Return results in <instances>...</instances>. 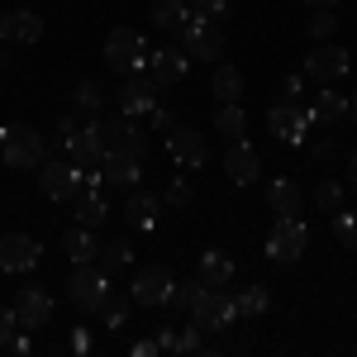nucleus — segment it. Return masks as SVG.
Instances as JSON below:
<instances>
[{"label": "nucleus", "mask_w": 357, "mask_h": 357, "mask_svg": "<svg viewBox=\"0 0 357 357\" xmlns=\"http://www.w3.org/2000/svg\"><path fill=\"white\" fill-rule=\"evenodd\" d=\"M0 162L15 167V172H33V167L48 162V138L29 124H10L0 129Z\"/></svg>", "instance_id": "obj_1"}, {"label": "nucleus", "mask_w": 357, "mask_h": 357, "mask_svg": "<svg viewBox=\"0 0 357 357\" xmlns=\"http://www.w3.org/2000/svg\"><path fill=\"white\" fill-rule=\"evenodd\" d=\"M67 301L82 314H100V305L110 301V272L96 262H77V272L67 276Z\"/></svg>", "instance_id": "obj_2"}, {"label": "nucleus", "mask_w": 357, "mask_h": 357, "mask_svg": "<svg viewBox=\"0 0 357 357\" xmlns=\"http://www.w3.org/2000/svg\"><path fill=\"white\" fill-rule=\"evenodd\" d=\"M305 248H310V229H305L301 215H276L272 234H267V257L272 262H296V257H305Z\"/></svg>", "instance_id": "obj_3"}, {"label": "nucleus", "mask_w": 357, "mask_h": 357, "mask_svg": "<svg viewBox=\"0 0 357 357\" xmlns=\"http://www.w3.org/2000/svg\"><path fill=\"white\" fill-rule=\"evenodd\" d=\"M105 62H110L114 72H143V67H148V43H143V33H138V29H114L110 38H105Z\"/></svg>", "instance_id": "obj_4"}, {"label": "nucleus", "mask_w": 357, "mask_h": 357, "mask_svg": "<svg viewBox=\"0 0 357 357\" xmlns=\"http://www.w3.org/2000/svg\"><path fill=\"white\" fill-rule=\"evenodd\" d=\"M181 48H186L191 57H200V62H220L224 57V29L215 24V20L191 15L186 29H181Z\"/></svg>", "instance_id": "obj_5"}, {"label": "nucleus", "mask_w": 357, "mask_h": 357, "mask_svg": "<svg viewBox=\"0 0 357 357\" xmlns=\"http://www.w3.org/2000/svg\"><path fill=\"white\" fill-rule=\"evenodd\" d=\"M348 67H353V57H348V48H338V43H319L314 53H305V77L319 82V86L343 82Z\"/></svg>", "instance_id": "obj_6"}, {"label": "nucleus", "mask_w": 357, "mask_h": 357, "mask_svg": "<svg viewBox=\"0 0 357 357\" xmlns=\"http://www.w3.org/2000/svg\"><path fill=\"white\" fill-rule=\"evenodd\" d=\"M191 319L200 324L205 333H220V329H229L234 319H238V305H234V296H224V291H200V301L191 305Z\"/></svg>", "instance_id": "obj_7"}, {"label": "nucleus", "mask_w": 357, "mask_h": 357, "mask_svg": "<svg viewBox=\"0 0 357 357\" xmlns=\"http://www.w3.org/2000/svg\"><path fill=\"white\" fill-rule=\"evenodd\" d=\"M38 181H43V191H48V200H77V191L86 186V167H77L72 158L67 162H48L38 167Z\"/></svg>", "instance_id": "obj_8"}, {"label": "nucleus", "mask_w": 357, "mask_h": 357, "mask_svg": "<svg viewBox=\"0 0 357 357\" xmlns=\"http://www.w3.org/2000/svg\"><path fill=\"white\" fill-rule=\"evenodd\" d=\"M172 267L167 262H153V267H143V272L134 276V286H129V296H134V305H148V310H162L167 296H172Z\"/></svg>", "instance_id": "obj_9"}, {"label": "nucleus", "mask_w": 357, "mask_h": 357, "mask_svg": "<svg viewBox=\"0 0 357 357\" xmlns=\"http://www.w3.org/2000/svg\"><path fill=\"white\" fill-rule=\"evenodd\" d=\"M167 153H172L176 167H191V172L210 162V143H205V134H200V129H186V124H172V129H167Z\"/></svg>", "instance_id": "obj_10"}, {"label": "nucleus", "mask_w": 357, "mask_h": 357, "mask_svg": "<svg viewBox=\"0 0 357 357\" xmlns=\"http://www.w3.org/2000/svg\"><path fill=\"white\" fill-rule=\"evenodd\" d=\"M10 310H15V324H20V329L38 333L48 319H53V296H48L43 286H24V291L15 296V305H10Z\"/></svg>", "instance_id": "obj_11"}, {"label": "nucleus", "mask_w": 357, "mask_h": 357, "mask_svg": "<svg viewBox=\"0 0 357 357\" xmlns=\"http://www.w3.org/2000/svg\"><path fill=\"white\" fill-rule=\"evenodd\" d=\"M38 257H43V248H38V238H29V234H5L0 238V272L24 276V272L38 267Z\"/></svg>", "instance_id": "obj_12"}, {"label": "nucleus", "mask_w": 357, "mask_h": 357, "mask_svg": "<svg viewBox=\"0 0 357 357\" xmlns=\"http://www.w3.org/2000/svg\"><path fill=\"white\" fill-rule=\"evenodd\" d=\"M310 129H314V124H310V114H305L296 100H281V105L267 110V134H276L281 143H305Z\"/></svg>", "instance_id": "obj_13"}, {"label": "nucleus", "mask_w": 357, "mask_h": 357, "mask_svg": "<svg viewBox=\"0 0 357 357\" xmlns=\"http://www.w3.org/2000/svg\"><path fill=\"white\" fill-rule=\"evenodd\" d=\"M186 67H191V53H186L181 43H162V48L148 53V77L158 86H176L186 77Z\"/></svg>", "instance_id": "obj_14"}, {"label": "nucleus", "mask_w": 357, "mask_h": 357, "mask_svg": "<svg viewBox=\"0 0 357 357\" xmlns=\"http://www.w3.org/2000/svg\"><path fill=\"white\" fill-rule=\"evenodd\" d=\"M138 176H143V153L134 148H114L100 158V181L105 186H138Z\"/></svg>", "instance_id": "obj_15"}, {"label": "nucleus", "mask_w": 357, "mask_h": 357, "mask_svg": "<svg viewBox=\"0 0 357 357\" xmlns=\"http://www.w3.org/2000/svg\"><path fill=\"white\" fill-rule=\"evenodd\" d=\"M224 172H229L234 186H252V181L262 176V158H257V148L243 143V138H234V143L224 148Z\"/></svg>", "instance_id": "obj_16"}, {"label": "nucleus", "mask_w": 357, "mask_h": 357, "mask_svg": "<svg viewBox=\"0 0 357 357\" xmlns=\"http://www.w3.org/2000/svg\"><path fill=\"white\" fill-rule=\"evenodd\" d=\"M96 129H100V143H105V153H114V148H134V153H143V134H138L134 114H114V119H105V114H96Z\"/></svg>", "instance_id": "obj_17"}, {"label": "nucleus", "mask_w": 357, "mask_h": 357, "mask_svg": "<svg viewBox=\"0 0 357 357\" xmlns=\"http://www.w3.org/2000/svg\"><path fill=\"white\" fill-rule=\"evenodd\" d=\"M62 143H67V158H72L77 167H100V158H105V143H100L96 119H91V124H77Z\"/></svg>", "instance_id": "obj_18"}, {"label": "nucleus", "mask_w": 357, "mask_h": 357, "mask_svg": "<svg viewBox=\"0 0 357 357\" xmlns=\"http://www.w3.org/2000/svg\"><path fill=\"white\" fill-rule=\"evenodd\" d=\"M153 105H158V82L148 72H129V82L119 86V110L138 119V114L153 110Z\"/></svg>", "instance_id": "obj_19"}, {"label": "nucleus", "mask_w": 357, "mask_h": 357, "mask_svg": "<svg viewBox=\"0 0 357 357\" xmlns=\"http://www.w3.org/2000/svg\"><path fill=\"white\" fill-rule=\"evenodd\" d=\"M0 38H5V43H38V38H43V15H33V10H10V15H0Z\"/></svg>", "instance_id": "obj_20"}, {"label": "nucleus", "mask_w": 357, "mask_h": 357, "mask_svg": "<svg viewBox=\"0 0 357 357\" xmlns=\"http://www.w3.org/2000/svg\"><path fill=\"white\" fill-rule=\"evenodd\" d=\"M124 220L134 224V229H143V234H153V229H158V220H162V200H158V195H148V191L129 195V205H124Z\"/></svg>", "instance_id": "obj_21"}, {"label": "nucleus", "mask_w": 357, "mask_h": 357, "mask_svg": "<svg viewBox=\"0 0 357 357\" xmlns=\"http://www.w3.org/2000/svg\"><path fill=\"white\" fill-rule=\"evenodd\" d=\"M105 220H110V205H105L100 186H82L77 191V224L82 229H100Z\"/></svg>", "instance_id": "obj_22"}, {"label": "nucleus", "mask_w": 357, "mask_h": 357, "mask_svg": "<svg viewBox=\"0 0 357 357\" xmlns=\"http://www.w3.org/2000/svg\"><path fill=\"white\" fill-rule=\"evenodd\" d=\"M267 205H272V215H301L305 210V191L296 181H267Z\"/></svg>", "instance_id": "obj_23"}, {"label": "nucleus", "mask_w": 357, "mask_h": 357, "mask_svg": "<svg viewBox=\"0 0 357 357\" xmlns=\"http://www.w3.org/2000/svg\"><path fill=\"white\" fill-rule=\"evenodd\" d=\"M195 281H200V286H210V291H224V286L234 281V257H224V252H205Z\"/></svg>", "instance_id": "obj_24"}, {"label": "nucleus", "mask_w": 357, "mask_h": 357, "mask_svg": "<svg viewBox=\"0 0 357 357\" xmlns=\"http://www.w3.org/2000/svg\"><path fill=\"white\" fill-rule=\"evenodd\" d=\"M191 20V5L186 0H158L153 5V29H162V33H181Z\"/></svg>", "instance_id": "obj_25"}, {"label": "nucleus", "mask_w": 357, "mask_h": 357, "mask_svg": "<svg viewBox=\"0 0 357 357\" xmlns=\"http://www.w3.org/2000/svg\"><path fill=\"white\" fill-rule=\"evenodd\" d=\"M305 114H310V124H333V119H343V114H348V100H343L338 91H329V86H324Z\"/></svg>", "instance_id": "obj_26"}, {"label": "nucleus", "mask_w": 357, "mask_h": 357, "mask_svg": "<svg viewBox=\"0 0 357 357\" xmlns=\"http://www.w3.org/2000/svg\"><path fill=\"white\" fill-rule=\"evenodd\" d=\"M62 248H67V257H72V267H77V262H96V252H100V238H96L91 229H82V224H77V229L62 238Z\"/></svg>", "instance_id": "obj_27"}, {"label": "nucleus", "mask_w": 357, "mask_h": 357, "mask_svg": "<svg viewBox=\"0 0 357 357\" xmlns=\"http://www.w3.org/2000/svg\"><path fill=\"white\" fill-rule=\"evenodd\" d=\"M210 91L220 96V105H229V100H243V72H238V67H215V82H210Z\"/></svg>", "instance_id": "obj_28"}, {"label": "nucleus", "mask_w": 357, "mask_h": 357, "mask_svg": "<svg viewBox=\"0 0 357 357\" xmlns=\"http://www.w3.org/2000/svg\"><path fill=\"white\" fill-rule=\"evenodd\" d=\"M215 129H220L229 143H234V138H243V134H248V114H243V105H238V100L220 105V114H215Z\"/></svg>", "instance_id": "obj_29"}, {"label": "nucleus", "mask_w": 357, "mask_h": 357, "mask_svg": "<svg viewBox=\"0 0 357 357\" xmlns=\"http://www.w3.org/2000/svg\"><path fill=\"white\" fill-rule=\"evenodd\" d=\"M129 243H119V238H110V243H100V252H96V267H105V272H119V267H129Z\"/></svg>", "instance_id": "obj_30"}, {"label": "nucleus", "mask_w": 357, "mask_h": 357, "mask_svg": "<svg viewBox=\"0 0 357 357\" xmlns=\"http://www.w3.org/2000/svg\"><path fill=\"white\" fill-rule=\"evenodd\" d=\"M329 220H333V238L357 252V210H333Z\"/></svg>", "instance_id": "obj_31"}, {"label": "nucleus", "mask_w": 357, "mask_h": 357, "mask_svg": "<svg viewBox=\"0 0 357 357\" xmlns=\"http://www.w3.org/2000/svg\"><path fill=\"white\" fill-rule=\"evenodd\" d=\"M200 291H205L200 281H176V286H172V296H167V305H172L176 314H191V305L200 301Z\"/></svg>", "instance_id": "obj_32"}, {"label": "nucleus", "mask_w": 357, "mask_h": 357, "mask_svg": "<svg viewBox=\"0 0 357 357\" xmlns=\"http://www.w3.org/2000/svg\"><path fill=\"white\" fill-rule=\"evenodd\" d=\"M310 200H314V210H324V215H333V210H343V181H319Z\"/></svg>", "instance_id": "obj_33"}, {"label": "nucleus", "mask_w": 357, "mask_h": 357, "mask_svg": "<svg viewBox=\"0 0 357 357\" xmlns=\"http://www.w3.org/2000/svg\"><path fill=\"white\" fill-rule=\"evenodd\" d=\"M234 305H238V314H267V305H272V296H267L262 286H243V291L234 296Z\"/></svg>", "instance_id": "obj_34"}, {"label": "nucleus", "mask_w": 357, "mask_h": 357, "mask_svg": "<svg viewBox=\"0 0 357 357\" xmlns=\"http://www.w3.org/2000/svg\"><path fill=\"white\" fill-rule=\"evenodd\" d=\"M129 305H134V296H129V301H124V296L105 301L100 305V324H105V329H124V324H129Z\"/></svg>", "instance_id": "obj_35"}, {"label": "nucleus", "mask_w": 357, "mask_h": 357, "mask_svg": "<svg viewBox=\"0 0 357 357\" xmlns=\"http://www.w3.org/2000/svg\"><path fill=\"white\" fill-rule=\"evenodd\" d=\"M72 100H77L86 114H100V110H105V91H100V82H82L77 91H72Z\"/></svg>", "instance_id": "obj_36"}, {"label": "nucleus", "mask_w": 357, "mask_h": 357, "mask_svg": "<svg viewBox=\"0 0 357 357\" xmlns=\"http://www.w3.org/2000/svg\"><path fill=\"white\" fill-rule=\"evenodd\" d=\"M333 29H338V15H333L329 5H314V15H310V38H314V43H324Z\"/></svg>", "instance_id": "obj_37"}, {"label": "nucleus", "mask_w": 357, "mask_h": 357, "mask_svg": "<svg viewBox=\"0 0 357 357\" xmlns=\"http://www.w3.org/2000/svg\"><path fill=\"white\" fill-rule=\"evenodd\" d=\"M191 15H200V20H215V24H224V20H229V0H191Z\"/></svg>", "instance_id": "obj_38"}, {"label": "nucleus", "mask_w": 357, "mask_h": 357, "mask_svg": "<svg viewBox=\"0 0 357 357\" xmlns=\"http://www.w3.org/2000/svg\"><path fill=\"white\" fill-rule=\"evenodd\" d=\"M200 348H205V329H200V324H186V329L176 333V353H200Z\"/></svg>", "instance_id": "obj_39"}, {"label": "nucleus", "mask_w": 357, "mask_h": 357, "mask_svg": "<svg viewBox=\"0 0 357 357\" xmlns=\"http://www.w3.org/2000/svg\"><path fill=\"white\" fill-rule=\"evenodd\" d=\"M162 205H172V210H186V205H191V186H186V181H176V186L167 191Z\"/></svg>", "instance_id": "obj_40"}, {"label": "nucleus", "mask_w": 357, "mask_h": 357, "mask_svg": "<svg viewBox=\"0 0 357 357\" xmlns=\"http://www.w3.org/2000/svg\"><path fill=\"white\" fill-rule=\"evenodd\" d=\"M15 333H20V324H15V310H5V305H0V348H5Z\"/></svg>", "instance_id": "obj_41"}, {"label": "nucleus", "mask_w": 357, "mask_h": 357, "mask_svg": "<svg viewBox=\"0 0 357 357\" xmlns=\"http://www.w3.org/2000/svg\"><path fill=\"white\" fill-rule=\"evenodd\" d=\"M148 124H153V129H172L176 119H172V110H167V105H153V110H148Z\"/></svg>", "instance_id": "obj_42"}, {"label": "nucleus", "mask_w": 357, "mask_h": 357, "mask_svg": "<svg viewBox=\"0 0 357 357\" xmlns=\"http://www.w3.org/2000/svg\"><path fill=\"white\" fill-rule=\"evenodd\" d=\"M281 100H301V77H286L281 82Z\"/></svg>", "instance_id": "obj_43"}, {"label": "nucleus", "mask_w": 357, "mask_h": 357, "mask_svg": "<svg viewBox=\"0 0 357 357\" xmlns=\"http://www.w3.org/2000/svg\"><path fill=\"white\" fill-rule=\"evenodd\" d=\"M162 348H158V338H143V343H134V357H158Z\"/></svg>", "instance_id": "obj_44"}, {"label": "nucleus", "mask_w": 357, "mask_h": 357, "mask_svg": "<svg viewBox=\"0 0 357 357\" xmlns=\"http://www.w3.org/2000/svg\"><path fill=\"white\" fill-rule=\"evenodd\" d=\"M72 348H77V353H86V348H91V333L77 329V333H72Z\"/></svg>", "instance_id": "obj_45"}, {"label": "nucleus", "mask_w": 357, "mask_h": 357, "mask_svg": "<svg viewBox=\"0 0 357 357\" xmlns=\"http://www.w3.org/2000/svg\"><path fill=\"white\" fill-rule=\"evenodd\" d=\"M158 348H176V329H162V333H158Z\"/></svg>", "instance_id": "obj_46"}, {"label": "nucleus", "mask_w": 357, "mask_h": 357, "mask_svg": "<svg viewBox=\"0 0 357 357\" xmlns=\"http://www.w3.org/2000/svg\"><path fill=\"white\" fill-rule=\"evenodd\" d=\"M348 191L357 195V158H353V162H348Z\"/></svg>", "instance_id": "obj_47"}, {"label": "nucleus", "mask_w": 357, "mask_h": 357, "mask_svg": "<svg viewBox=\"0 0 357 357\" xmlns=\"http://www.w3.org/2000/svg\"><path fill=\"white\" fill-rule=\"evenodd\" d=\"M348 114H353V119H357V91H353V96H348Z\"/></svg>", "instance_id": "obj_48"}, {"label": "nucleus", "mask_w": 357, "mask_h": 357, "mask_svg": "<svg viewBox=\"0 0 357 357\" xmlns=\"http://www.w3.org/2000/svg\"><path fill=\"white\" fill-rule=\"evenodd\" d=\"M305 5H329V10H333V5H338V0H305Z\"/></svg>", "instance_id": "obj_49"}, {"label": "nucleus", "mask_w": 357, "mask_h": 357, "mask_svg": "<svg viewBox=\"0 0 357 357\" xmlns=\"http://www.w3.org/2000/svg\"><path fill=\"white\" fill-rule=\"evenodd\" d=\"M0 67H5V53H0Z\"/></svg>", "instance_id": "obj_50"}]
</instances>
